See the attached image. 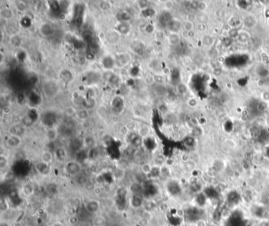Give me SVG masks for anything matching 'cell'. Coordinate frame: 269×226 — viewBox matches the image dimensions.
I'll use <instances>...</instances> for the list:
<instances>
[{"label":"cell","instance_id":"6da1fadb","mask_svg":"<svg viewBox=\"0 0 269 226\" xmlns=\"http://www.w3.org/2000/svg\"><path fill=\"white\" fill-rule=\"evenodd\" d=\"M65 172L68 175L75 177L76 175L82 172V164L76 160L68 161L65 165Z\"/></svg>","mask_w":269,"mask_h":226},{"label":"cell","instance_id":"7a4b0ae2","mask_svg":"<svg viewBox=\"0 0 269 226\" xmlns=\"http://www.w3.org/2000/svg\"><path fill=\"white\" fill-rule=\"evenodd\" d=\"M85 7L82 4H77L74 7L73 24L77 27H81L83 24V16Z\"/></svg>","mask_w":269,"mask_h":226},{"label":"cell","instance_id":"3957f363","mask_svg":"<svg viewBox=\"0 0 269 226\" xmlns=\"http://www.w3.org/2000/svg\"><path fill=\"white\" fill-rule=\"evenodd\" d=\"M101 203L97 199H90L85 204V210L89 214H96L100 211Z\"/></svg>","mask_w":269,"mask_h":226},{"label":"cell","instance_id":"277c9868","mask_svg":"<svg viewBox=\"0 0 269 226\" xmlns=\"http://www.w3.org/2000/svg\"><path fill=\"white\" fill-rule=\"evenodd\" d=\"M21 144V138L17 135H10L6 139V146L9 148H18Z\"/></svg>","mask_w":269,"mask_h":226},{"label":"cell","instance_id":"5b68a950","mask_svg":"<svg viewBox=\"0 0 269 226\" xmlns=\"http://www.w3.org/2000/svg\"><path fill=\"white\" fill-rule=\"evenodd\" d=\"M54 155H55V158L59 162H65L68 157V152L64 147L59 146L55 149Z\"/></svg>","mask_w":269,"mask_h":226},{"label":"cell","instance_id":"8992f818","mask_svg":"<svg viewBox=\"0 0 269 226\" xmlns=\"http://www.w3.org/2000/svg\"><path fill=\"white\" fill-rule=\"evenodd\" d=\"M115 61L121 67H125L126 66H127L129 63H130L131 56L128 53H121L117 56Z\"/></svg>","mask_w":269,"mask_h":226},{"label":"cell","instance_id":"52a82bcc","mask_svg":"<svg viewBox=\"0 0 269 226\" xmlns=\"http://www.w3.org/2000/svg\"><path fill=\"white\" fill-rule=\"evenodd\" d=\"M35 169L38 172V173L43 175H48L50 171H51V165L46 164L43 161H40L38 163L35 165Z\"/></svg>","mask_w":269,"mask_h":226},{"label":"cell","instance_id":"ba28073f","mask_svg":"<svg viewBox=\"0 0 269 226\" xmlns=\"http://www.w3.org/2000/svg\"><path fill=\"white\" fill-rule=\"evenodd\" d=\"M111 106H112L114 112L116 114H118L119 112L123 110L124 102H123L122 98H121L120 97H115L114 98H113L112 101H111Z\"/></svg>","mask_w":269,"mask_h":226},{"label":"cell","instance_id":"9c48e42d","mask_svg":"<svg viewBox=\"0 0 269 226\" xmlns=\"http://www.w3.org/2000/svg\"><path fill=\"white\" fill-rule=\"evenodd\" d=\"M106 39L109 43L114 44L120 41L121 34L116 30H110L106 33Z\"/></svg>","mask_w":269,"mask_h":226},{"label":"cell","instance_id":"30bf717a","mask_svg":"<svg viewBox=\"0 0 269 226\" xmlns=\"http://www.w3.org/2000/svg\"><path fill=\"white\" fill-rule=\"evenodd\" d=\"M101 63H102V66L104 67V69L107 70H111L114 67L116 61L110 55H107V56L103 58Z\"/></svg>","mask_w":269,"mask_h":226},{"label":"cell","instance_id":"8fae6325","mask_svg":"<svg viewBox=\"0 0 269 226\" xmlns=\"http://www.w3.org/2000/svg\"><path fill=\"white\" fill-rule=\"evenodd\" d=\"M144 201H145V199L142 198L140 195L133 194L132 197H131L130 203L131 206L133 209H138V208L142 207L143 204H144Z\"/></svg>","mask_w":269,"mask_h":226},{"label":"cell","instance_id":"7c38bea8","mask_svg":"<svg viewBox=\"0 0 269 226\" xmlns=\"http://www.w3.org/2000/svg\"><path fill=\"white\" fill-rule=\"evenodd\" d=\"M54 159H55V155L51 150L48 149L43 150L40 155V161L48 165H51L53 162Z\"/></svg>","mask_w":269,"mask_h":226},{"label":"cell","instance_id":"4fadbf2b","mask_svg":"<svg viewBox=\"0 0 269 226\" xmlns=\"http://www.w3.org/2000/svg\"><path fill=\"white\" fill-rule=\"evenodd\" d=\"M83 145L84 148H85L88 150L93 149L96 147V139L92 135H87L83 139Z\"/></svg>","mask_w":269,"mask_h":226},{"label":"cell","instance_id":"5bb4252c","mask_svg":"<svg viewBox=\"0 0 269 226\" xmlns=\"http://www.w3.org/2000/svg\"><path fill=\"white\" fill-rule=\"evenodd\" d=\"M115 30L120 34H128L130 31V25L127 21H119L115 27Z\"/></svg>","mask_w":269,"mask_h":226},{"label":"cell","instance_id":"9a60e30c","mask_svg":"<svg viewBox=\"0 0 269 226\" xmlns=\"http://www.w3.org/2000/svg\"><path fill=\"white\" fill-rule=\"evenodd\" d=\"M101 78H102V75H100L96 72H89L88 73V75L86 77V82L88 85L92 86V85L97 83Z\"/></svg>","mask_w":269,"mask_h":226},{"label":"cell","instance_id":"2e32d148","mask_svg":"<svg viewBox=\"0 0 269 226\" xmlns=\"http://www.w3.org/2000/svg\"><path fill=\"white\" fill-rule=\"evenodd\" d=\"M40 33L43 37H50V36H52L54 34L55 29H54L53 26L51 24L44 23L40 27Z\"/></svg>","mask_w":269,"mask_h":226},{"label":"cell","instance_id":"e0dca14e","mask_svg":"<svg viewBox=\"0 0 269 226\" xmlns=\"http://www.w3.org/2000/svg\"><path fill=\"white\" fill-rule=\"evenodd\" d=\"M181 27V24L178 20L172 19L167 25V28L171 32V33H177L180 30Z\"/></svg>","mask_w":269,"mask_h":226},{"label":"cell","instance_id":"ac0fdd59","mask_svg":"<svg viewBox=\"0 0 269 226\" xmlns=\"http://www.w3.org/2000/svg\"><path fill=\"white\" fill-rule=\"evenodd\" d=\"M150 133V128L148 125H141L137 128V134L139 137H141L142 139H145L148 138Z\"/></svg>","mask_w":269,"mask_h":226},{"label":"cell","instance_id":"d6986e66","mask_svg":"<svg viewBox=\"0 0 269 226\" xmlns=\"http://www.w3.org/2000/svg\"><path fill=\"white\" fill-rule=\"evenodd\" d=\"M24 131H25V127L24 125L18 124L14 126L10 129V135L21 137L24 134Z\"/></svg>","mask_w":269,"mask_h":226},{"label":"cell","instance_id":"ffe728a7","mask_svg":"<svg viewBox=\"0 0 269 226\" xmlns=\"http://www.w3.org/2000/svg\"><path fill=\"white\" fill-rule=\"evenodd\" d=\"M74 179H75V182L78 183V185L83 186V187H85L88 183V182L89 181L88 176L85 174H84L83 172H81L78 175H76L74 177Z\"/></svg>","mask_w":269,"mask_h":226},{"label":"cell","instance_id":"44dd1931","mask_svg":"<svg viewBox=\"0 0 269 226\" xmlns=\"http://www.w3.org/2000/svg\"><path fill=\"white\" fill-rule=\"evenodd\" d=\"M142 207L144 208V210L145 211L152 213L156 208V203L152 199H145Z\"/></svg>","mask_w":269,"mask_h":226},{"label":"cell","instance_id":"7402d4cb","mask_svg":"<svg viewBox=\"0 0 269 226\" xmlns=\"http://www.w3.org/2000/svg\"><path fill=\"white\" fill-rule=\"evenodd\" d=\"M107 220L102 215H96L94 216L92 220V226H104L106 224Z\"/></svg>","mask_w":269,"mask_h":226},{"label":"cell","instance_id":"603a6c76","mask_svg":"<svg viewBox=\"0 0 269 226\" xmlns=\"http://www.w3.org/2000/svg\"><path fill=\"white\" fill-rule=\"evenodd\" d=\"M59 76L61 77V79L64 82H71L73 78V75L72 72L69 70H66V69H64L62 70L60 74H59Z\"/></svg>","mask_w":269,"mask_h":226},{"label":"cell","instance_id":"cb8c5ba5","mask_svg":"<svg viewBox=\"0 0 269 226\" xmlns=\"http://www.w3.org/2000/svg\"><path fill=\"white\" fill-rule=\"evenodd\" d=\"M171 20H172V18H171V15H170V13L168 11H164L159 16V21L165 27L167 26V25L169 24Z\"/></svg>","mask_w":269,"mask_h":226},{"label":"cell","instance_id":"d4e9b609","mask_svg":"<svg viewBox=\"0 0 269 226\" xmlns=\"http://www.w3.org/2000/svg\"><path fill=\"white\" fill-rule=\"evenodd\" d=\"M46 135H47V138L50 142H54L56 139H58V136H59V131L58 130H56L55 128L52 127V128H49L47 130V133H46Z\"/></svg>","mask_w":269,"mask_h":226},{"label":"cell","instance_id":"484cf974","mask_svg":"<svg viewBox=\"0 0 269 226\" xmlns=\"http://www.w3.org/2000/svg\"><path fill=\"white\" fill-rule=\"evenodd\" d=\"M165 157L162 154H157L156 156L153 158V165L157 166V167H162L165 163Z\"/></svg>","mask_w":269,"mask_h":226},{"label":"cell","instance_id":"4316f807","mask_svg":"<svg viewBox=\"0 0 269 226\" xmlns=\"http://www.w3.org/2000/svg\"><path fill=\"white\" fill-rule=\"evenodd\" d=\"M76 116L78 117L79 120L83 121L87 120L89 117V112L86 109V108H82V109H80L76 113Z\"/></svg>","mask_w":269,"mask_h":226},{"label":"cell","instance_id":"83f0119b","mask_svg":"<svg viewBox=\"0 0 269 226\" xmlns=\"http://www.w3.org/2000/svg\"><path fill=\"white\" fill-rule=\"evenodd\" d=\"M244 25L247 28H253L257 25V20L253 16H246L244 19Z\"/></svg>","mask_w":269,"mask_h":226},{"label":"cell","instance_id":"f1b7e54d","mask_svg":"<svg viewBox=\"0 0 269 226\" xmlns=\"http://www.w3.org/2000/svg\"><path fill=\"white\" fill-rule=\"evenodd\" d=\"M153 165L152 164L149 163V162H145V163L141 165V172H142V173L145 175V176H148V175L150 174L151 172L152 169Z\"/></svg>","mask_w":269,"mask_h":226},{"label":"cell","instance_id":"f546056e","mask_svg":"<svg viewBox=\"0 0 269 226\" xmlns=\"http://www.w3.org/2000/svg\"><path fill=\"white\" fill-rule=\"evenodd\" d=\"M10 210V205H9V202L7 201L6 198H2L1 200H0V210H1V213L3 214V213H6Z\"/></svg>","mask_w":269,"mask_h":226},{"label":"cell","instance_id":"4dcf8cb0","mask_svg":"<svg viewBox=\"0 0 269 226\" xmlns=\"http://www.w3.org/2000/svg\"><path fill=\"white\" fill-rule=\"evenodd\" d=\"M168 42L172 45H176L180 42L179 35L177 33H171L168 36Z\"/></svg>","mask_w":269,"mask_h":226},{"label":"cell","instance_id":"1f68e13d","mask_svg":"<svg viewBox=\"0 0 269 226\" xmlns=\"http://www.w3.org/2000/svg\"><path fill=\"white\" fill-rule=\"evenodd\" d=\"M9 165V159L6 155L1 154L0 156V169L1 170H4Z\"/></svg>","mask_w":269,"mask_h":226},{"label":"cell","instance_id":"d6a6232c","mask_svg":"<svg viewBox=\"0 0 269 226\" xmlns=\"http://www.w3.org/2000/svg\"><path fill=\"white\" fill-rule=\"evenodd\" d=\"M0 15L2 16V18L5 19H10L14 16V13H13V10H10L9 8H5L2 9L0 12Z\"/></svg>","mask_w":269,"mask_h":226},{"label":"cell","instance_id":"836d02e7","mask_svg":"<svg viewBox=\"0 0 269 226\" xmlns=\"http://www.w3.org/2000/svg\"><path fill=\"white\" fill-rule=\"evenodd\" d=\"M49 2V6H50V10L54 13H57L58 11L61 10V6H60V2L57 1H50Z\"/></svg>","mask_w":269,"mask_h":226},{"label":"cell","instance_id":"e575fe53","mask_svg":"<svg viewBox=\"0 0 269 226\" xmlns=\"http://www.w3.org/2000/svg\"><path fill=\"white\" fill-rule=\"evenodd\" d=\"M249 38H250V35L246 32H241L238 36V40L242 43H245L247 41H249Z\"/></svg>","mask_w":269,"mask_h":226},{"label":"cell","instance_id":"d590c367","mask_svg":"<svg viewBox=\"0 0 269 226\" xmlns=\"http://www.w3.org/2000/svg\"><path fill=\"white\" fill-rule=\"evenodd\" d=\"M141 14H142V15L145 17V18H151V17L155 15V10H153L152 8H149V7H148V8H146L145 10H141Z\"/></svg>","mask_w":269,"mask_h":226},{"label":"cell","instance_id":"8d00e7d4","mask_svg":"<svg viewBox=\"0 0 269 226\" xmlns=\"http://www.w3.org/2000/svg\"><path fill=\"white\" fill-rule=\"evenodd\" d=\"M130 19V15L126 11H123L119 14V20L120 21H127Z\"/></svg>","mask_w":269,"mask_h":226},{"label":"cell","instance_id":"74e56055","mask_svg":"<svg viewBox=\"0 0 269 226\" xmlns=\"http://www.w3.org/2000/svg\"><path fill=\"white\" fill-rule=\"evenodd\" d=\"M103 188L100 185H96L94 187L93 190H92V193H93L94 195L96 196H100L102 195L103 193Z\"/></svg>","mask_w":269,"mask_h":226},{"label":"cell","instance_id":"f35d334b","mask_svg":"<svg viewBox=\"0 0 269 226\" xmlns=\"http://www.w3.org/2000/svg\"><path fill=\"white\" fill-rule=\"evenodd\" d=\"M182 27H183V29L186 31L190 32L192 29H194V24H193V22H192L191 21H186V22L184 23Z\"/></svg>","mask_w":269,"mask_h":226},{"label":"cell","instance_id":"ab89813d","mask_svg":"<svg viewBox=\"0 0 269 226\" xmlns=\"http://www.w3.org/2000/svg\"><path fill=\"white\" fill-rule=\"evenodd\" d=\"M16 7L18 11L23 12L27 10V4L24 2H18V4H16Z\"/></svg>","mask_w":269,"mask_h":226},{"label":"cell","instance_id":"60d3db41","mask_svg":"<svg viewBox=\"0 0 269 226\" xmlns=\"http://www.w3.org/2000/svg\"><path fill=\"white\" fill-rule=\"evenodd\" d=\"M137 3H138L139 8L141 9V10H145V9L149 7V2L148 1H138Z\"/></svg>","mask_w":269,"mask_h":226},{"label":"cell","instance_id":"b9f144b4","mask_svg":"<svg viewBox=\"0 0 269 226\" xmlns=\"http://www.w3.org/2000/svg\"><path fill=\"white\" fill-rule=\"evenodd\" d=\"M78 111L75 110V108H73V107H71V106H69L68 108H66V113L68 115V116H73V115H76Z\"/></svg>","mask_w":269,"mask_h":226},{"label":"cell","instance_id":"7bdbcfd3","mask_svg":"<svg viewBox=\"0 0 269 226\" xmlns=\"http://www.w3.org/2000/svg\"><path fill=\"white\" fill-rule=\"evenodd\" d=\"M100 8L102 9L103 10H107L110 7V4L109 2H106V1H104V2H101L100 4Z\"/></svg>","mask_w":269,"mask_h":226},{"label":"cell","instance_id":"ee69618b","mask_svg":"<svg viewBox=\"0 0 269 226\" xmlns=\"http://www.w3.org/2000/svg\"><path fill=\"white\" fill-rule=\"evenodd\" d=\"M239 31L236 28H232L229 30V36L230 37H237L239 36Z\"/></svg>","mask_w":269,"mask_h":226},{"label":"cell","instance_id":"f6af8a7d","mask_svg":"<svg viewBox=\"0 0 269 226\" xmlns=\"http://www.w3.org/2000/svg\"><path fill=\"white\" fill-rule=\"evenodd\" d=\"M23 190H24V193L27 194V195H29L33 192V186L32 185H29V184H26V185L24 186V188H23Z\"/></svg>","mask_w":269,"mask_h":226},{"label":"cell","instance_id":"bcb514c9","mask_svg":"<svg viewBox=\"0 0 269 226\" xmlns=\"http://www.w3.org/2000/svg\"><path fill=\"white\" fill-rule=\"evenodd\" d=\"M85 57L86 59H88V60H93V59H95V54H94L93 51H88V52L86 53Z\"/></svg>","mask_w":269,"mask_h":226},{"label":"cell","instance_id":"7dc6e473","mask_svg":"<svg viewBox=\"0 0 269 226\" xmlns=\"http://www.w3.org/2000/svg\"><path fill=\"white\" fill-rule=\"evenodd\" d=\"M207 8V4L204 3V2H197V9L200 11H203L205 9Z\"/></svg>","mask_w":269,"mask_h":226},{"label":"cell","instance_id":"c3c4849f","mask_svg":"<svg viewBox=\"0 0 269 226\" xmlns=\"http://www.w3.org/2000/svg\"><path fill=\"white\" fill-rule=\"evenodd\" d=\"M178 90L180 93H185L186 92V88L184 85H179L178 86Z\"/></svg>","mask_w":269,"mask_h":226},{"label":"cell","instance_id":"681fc988","mask_svg":"<svg viewBox=\"0 0 269 226\" xmlns=\"http://www.w3.org/2000/svg\"><path fill=\"white\" fill-rule=\"evenodd\" d=\"M110 120H111V122L112 123H118V121H119V118H118V116H117V114H115L114 115V116H110Z\"/></svg>","mask_w":269,"mask_h":226},{"label":"cell","instance_id":"f907efd6","mask_svg":"<svg viewBox=\"0 0 269 226\" xmlns=\"http://www.w3.org/2000/svg\"><path fill=\"white\" fill-rule=\"evenodd\" d=\"M153 30H154V27H153L152 25H148L147 26H145V31L148 32V33H152Z\"/></svg>","mask_w":269,"mask_h":226},{"label":"cell","instance_id":"816d5d0a","mask_svg":"<svg viewBox=\"0 0 269 226\" xmlns=\"http://www.w3.org/2000/svg\"><path fill=\"white\" fill-rule=\"evenodd\" d=\"M189 158H190V157H189V155L186 154V153H184V154L181 155V160L183 161H185V162L189 161Z\"/></svg>","mask_w":269,"mask_h":226},{"label":"cell","instance_id":"f5cc1de1","mask_svg":"<svg viewBox=\"0 0 269 226\" xmlns=\"http://www.w3.org/2000/svg\"><path fill=\"white\" fill-rule=\"evenodd\" d=\"M59 18L60 19L61 21L65 20V19L66 18V15L65 13H63V12L60 13V14L59 15Z\"/></svg>","mask_w":269,"mask_h":226},{"label":"cell","instance_id":"db71d44e","mask_svg":"<svg viewBox=\"0 0 269 226\" xmlns=\"http://www.w3.org/2000/svg\"><path fill=\"white\" fill-rule=\"evenodd\" d=\"M51 226H65V224L63 223H62L61 221H55L52 223Z\"/></svg>","mask_w":269,"mask_h":226},{"label":"cell","instance_id":"11a10c76","mask_svg":"<svg viewBox=\"0 0 269 226\" xmlns=\"http://www.w3.org/2000/svg\"><path fill=\"white\" fill-rule=\"evenodd\" d=\"M198 29H200V30H204L206 29V25L204 23H200V24L198 25Z\"/></svg>","mask_w":269,"mask_h":226},{"label":"cell","instance_id":"9f6ffc18","mask_svg":"<svg viewBox=\"0 0 269 226\" xmlns=\"http://www.w3.org/2000/svg\"><path fill=\"white\" fill-rule=\"evenodd\" d=\"M173 6V4H172V2H167L165 4V7L167 9V10H170Z\"/></svg>","mask_w":269,"mask_h":226},{"label":"cell","instance_id":"6f0895ef","mask_svg":"<svg viewBox=\"0 0 269 226\" xmlns=\"http://www.w3.org/2000/svg\"><path fill=\"white\" fill-rule=\"evenodd\" d=\"M263 97L264 100H269V93H267V92H264L263 94Z\"/></svg>","mask_w":269,"mask_h":226},{"label":"cell","instance_id":"680465c9","mask_svg":"<svg viewBox=\"0 0 269 226\" xmlns=\"http://www.w3.org/2000/svg\"><path fill=\"white\" fill-rule=\"evenodd\" d=\"M214 74H216V75H220V74H222V70H221L220 69H218V68H217L216 70H215Z\"/></svg>","mask_w":269,"mask_h":226},{"label":"cell","instance_id":"91938a15","mask_svg":"<svg viewBox=\"0 0 269 226\" xmlns=\"http://www.w3.org/2000/svg\"><path fill=\"white\" fill-rule=\"evenodd\" d=\"M197 226H205V223L204 221H198Z\"/></svg>","mask_w":269,"mask_h":226},{"label":"cell","instance_id":"94428289","mask_svg":"<svg viewBox=\"0 0 269 226\" xmlns=\"http://www.w3.org/2000/svg\"><path fill=\"white\" fill-rule=\"evenodd\" d=\"M65 226H69V225H66V224H65Z\"/></svg>","mask_w":269,"mask_h":226}]
</instances>
